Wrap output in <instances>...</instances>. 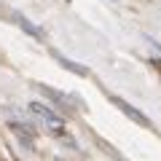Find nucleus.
Wrapping results in <instances>:
<instances>
[{"label":"nucleus","mask_w":161,"mask_h":161,"mask_svg":"<svg viewBox=\"0 0 161 161\" xmlns=\"http://www.w3.org/2000/svg\"><path fill=\"white\" fill-rule=\"evenodd\" d=\"M11 129H14V134H16L24 145H32V132H30L27 126H22L19 121H11Z\"/></svg>","instance_id":"5"},{"label":"nucleus","mask_w":161,"mask_h":161,"mask_svg":"<svg viewBox=\"0 0 161 161\" xmlns=\"http://www.w3.org/2000/svg\"><path fill=\"white\" fill-rule=\"evenodd\" d=\"M110 99H113V105H115V108L121 110V113H126L129 118L134 121V124H140V126H150V121H148V115H142V113H140L137 108H132V105H129L126 99H121V97H110Z\"/></svg>","instance_id":"2"},{"label":"nucleus","mask_w":161,"mask_h":161,"mask_svg":"<svg viewBox=\"0 0 161 161\" xmlns=\"http://www.w3.org/2000/svg\"><path fill=\"white\" fill-rule=\"evenodd\" d=\"M40 89H43V92H46L48 97H54V99H57L59 105H62V108H75V105H78V102H75V99L64 97V94H62V92H57V89H48V86H40Z\"/></svg>","instance_id":"4"},{"label":"nucleus","mask_w":161,"mask_h":161,"mask_svg":"<svg viewBox=\"0 0 161 161\" xmlns=\"http://www.w3.org/2000/svg\"><path fill=\"white\" fill-rule=\"evenodd\" d=\"M57 59H59V62H62L64 67L70 70V73H78V75H89V70L83 67V64H78V62H70V59H67V57H62V54H57Z\"/></svg>","instance_id":"6"},{"label":"nucleus","mask_w":161,"mask_h":161,"mask_svg":"<svg viewBox=\"0 0 161 161\" xmlns=\"http://www.w3.org/2000/svg\"><path fill=\"white\" fill-rule=\"evenodd\" d=\"M30 113L35 115V118L43 124V126L48 129V132L59 134V137H67V129H64V121L59 113H54L51 108H46L43 102H30Z\"/></svg>","instance_id":"1"},{"label":"nucleus","mask_w":161,"mask_h":161,"mask_svg":"<svg viewBox=\"0 0 161 161\" xmlns=\"http://www.w3.org/2000/svg\"><path fill=\"white\" fill-rule=\"evenodd\" d=\"M14 22H16V24H19V27H22L27 35H32V38H38V40H43V38H46V35H43V30H40V27H35V24L30 22L27 16H22V14H14Z\"/></svg>","instance_id":"3"}]
</instances>
